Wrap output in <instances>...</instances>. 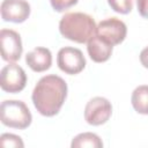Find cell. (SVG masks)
I'll return each instance as SVG.
<instances>
[{
    "mask_svg": "<svg viewBox=\"0 0 148 148\" xmlns=\"http://www.w3.org/2000/svg\"><path fill=\"white\" fill-rule=\"evenodd\" d=\"M67 97V83L58 75L43 76L34 88L31 99L36 110L45 117L56 116Z\"/></svg>",
    "mask_w": 148,
    "mask_h": 148,
    "instance_id": "obj_1",
    "label": "cell"
},
{
    "mask_svg": "<svg viewBox=\"0 0 148 148\" xmlns=\"http://www.w3.org/2000/svg\"><path fill=\"white\" fill-rule=\"evenodd\" d=\"M96 29L95 20L90 15L81 12L67 13L59 22L60 34L65 38L79 44L88 43V40L96 35Z\"/></svg>",
    "mask_w": 148,
    "mask_h": 148,
    "instance_id": "obj_2",
    "label": "cell"
},
{
    "mask_svg": "<svg viewBox=\"0 0 148 148\" xmlns=\"http://www.w3.org/2000/svg\"><path fill=\"white\" fill-rule=\"evenodd\" d=\"M1 123L5 126L24 130L27 128L32 120V116L28 106L22 101L7 99L1 103L0 106Z\"/></svg>",
    "mask_w": 148,
    "mask_h": 148,
    "instance_id": "obj_3",
    "label": "cell"
},
{
    "mask_svg": "<svg viewBox=\"0 0 148 148\" xmlns=\"http://www.w3.org/2000/svg\"><path fill=\"white\" fill-rule=\"evenodd\" d=\"M58 67L66 74L75 75L86 67V58L81 50L72 46H65L59 50L57 56Z\"/></svg>",
    "mask_w": 148,
    "mask_h": 148,
    "instance_id": "obj_4",
    "label": "cell"
},
{
    "mask_svg": "<svg viewBox=\"0 0 148 148\" xmlns=\"http://www.w3.org/2000/svg\"><path fill=\"white\" fill-rule=\"evenodd\" d=\"M27 84V74L24 69L16 64L6 65L0 72V87L3 91L16 94L24 89Z\"/></svg>",
    "mask_w": 148,
    "mask_h": 148,
    "instance_id": "obj_5",
    "label": "cell"
},
{
    "mask_svg": "<svg viewBox=\"0 0 148 148\" xmlns=\"http://www.w3.org/2000/svg\"><path fill=\"white\" fill-rule=\"evenodd\" d=\"M112 114V105L105 97L91 98L84 108V119L89 125L99 126L105 124Z\"/></svg>",
    "mask_w": 148,
    "mask_h": 148,
    "instance_id": "obj_6",
    "label": "cell"
},
{
    "mask_svg": "<svg viewBox=\"0 0 148 148\" xmlns=\"http://www.w3.org/2000/svg\"><path fill=\"white\" fill-rule=\"evenodd\" d=\"M96 35L101 36L112 45H118L126 38L127 27L121 20L117 17H109L98 23Z\"/></svg>",
    "mask_w": 148,
    "mask_h": 148,
    "instance_id": "obj_7",
    "label": "cell"
},
{
    "mask_svg": "<svg viewBox=\"0 0 148 148\" xmlns=\"http://www.w3.org/2000/svg\"><path fill=\"white\" fill-rule=\"evenodd\" d=\"M1 57L5 61L14 62L21 58L23 47L18 32L12 29H2L0 31Z\"/></svg>",
    "mask_w": 148,
    "mask_h": 148,
    "instance_id": "obj_8",
    "label": "cell"
},
{
    "mask_svg": "<svg viewBox=\"0 0 148 148\" xmlns=\"http://www.w3.org/2000/svg\"><path fill=\"white\" fill-rule=\"evenodd\" d=\"M30 5L27 0H3L0 12L1 18L6 22L22 23L30 15Z\"/></svg>",
    "mask_w": 148,
    "mask_h": 148,
    "instance_id": "obj_9",
    "label": "cell"
},
{
    "mask_svg": "<svg viewBox=\"0 0 148 148\" xmlns=\"http://www.w3.org/2000/svg\"><path fill=\"white\" fill-rule=\"evenodd\" d=\"M87 51L90 59L95 62H105L112 54L113 45L98 35L92 36L87 43Z\"/></svg>",
    "mask_w": 148,
    "mask_h": 148,
    "instance_id": "obj_10",
    "label": "cell"
},
{
    "mask_svg": "<svg viewBox=\"0 0 148 148\" xmlns=\"http://www.w3.org/2000/svg\"><path fill=\"white\" fill-rule=\"evenodd\" d=\"M27 65L37 73L47 71L52 65V54L51 51L46 47H35L32 51L28 52L25 56Z\"/></svg>",
    "mask_w": 148,
    "mask_h": 148,
    "instance_id": "obj_11",
    "label": "cell"
},
{
    "mask_svg": "<svg viewBox=\"0 0 148 148\" xmlns=\"http://www.w3.org/2000/svg\"><path fill=\"white\" fill-rule=\"evenodd\" d=\"M133 109L140 114H148V86L142 84L136 87L131 96Z\"/></svg>",
    "mask_w": 148,
    "mask_h": 148,
    "instance_id": "obj_12",
    "label": "cell"
},
{
    "mask_svg": "<svg viewBox=\"0 0 148 148\" xmlns=\"http://www.w3.org/2000/svg\"><path fill=\"white\" fill-rule=\"evenodd\" d=\"M71 147L72 148H102L103 142L97 134L91 132H86L74 136L72 140Z\"/></svg>",
    "mask_w": 148,
    "mask_h": 148,
    "instance_id": "obj_13",
    "label": "cell"
},
{
    "mask_svg": "<svg viewBox=\"0 0 148 148\" xmlns=\"http://www.w3.org/2000/svg\"><path fill=\"white\" fill-rule=\"evenodd\" d=\"M108 3L119 14H128L133 8V0H108Z\"/></svg>",
    "mask_w": 148,
    "mask_h": 148,
    "instance_id": "obj_14",
    "label": "cell"
},
{
    "mask_svg": "<svg viewBox=\"0 0 148 148\" xmlns=\"http://www.w3.org/2000/svg\"><path fill=\"white\" fill-rule=\"evenodd\" d=\"M0 141H1V145L2 147L5 148H22L24 147V143L22 141V139L18 136V135H15V134H12V133H3L0 138Z\"/></svg>",
    "mask_w": 148,
    "mask_h": 148,
    "instance_id": "obj_15",
    "label": "cell"
},
{
    "mask_svg": "<svg viewBox=\"0 0 148 148\" xmlns=\"http://www.w3.org/2000/svg\"><path fill=\"white\" fill-rule=\"evenodd\" d=\"M79 0H50L52 8L56 12H65L66 9L75 6Z\"/></svg>",
    "mask_w": 148,
    "mask_h": 148,
    "instance_id": "obj_16",
    "label": "cell"
},
{
    "mask_svg": "<svg viewBox=\"0 0 148 148\" xmlns=\"http://www.w3.org/2000/svg\"><path fill=\"white\" fill-rule=\"evenodd\" d=\"M136 6L139 14L142 17L148 18V0H136Z\"/></svg>",
    "mask_w": 148,
    "mask_h": 148,
    "instance_id": "obj_17",
    "label": "cell"
},
{
    "mask_svg": "<svg viewBox=\"0 0 148 148\" xmlns=\"http://www.w3.org/2000/svg\"><path fill=\"white\" fill-rule=\"evenodd\" d=\"M140 62L145 68H148V46L145 47L140 53Z\"/></svg>",
    "mask_w": 148,
    "mask_h": 148,
    "instance_id": "obj_18",
    "label": "cell"
}]
</instances>
